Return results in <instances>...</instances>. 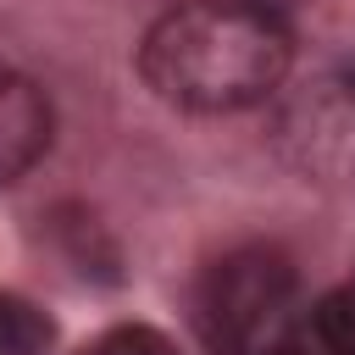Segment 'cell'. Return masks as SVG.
Masks as SVG:
<instances>
[{"label": "cell", "instance_id": "obj_7", "mask_svg": "<svg viewBox=\"0 0 355 355\" xmlns=\"http://www.w3.org/2000/svg\"><path fill=\"white\" fill-rule=\"evenodd\" d=\"M349 288H355V283H349Z\"/></svg>", "mask_w": 355, "mask_h": 355}, {"label": "cell", "instance_id": "obj_5", "mask_svg": "<svg viewBox=\"0 0 355 355\" xmlns=\"http://www.w3.org/2000/svg\"><path fill=\"white\" fill-rule=\"evenodd\" d=\"M94 355H178V344H172L166 333L144 327V322H122V327H111V333L100 338Z\"/></svg>", "mask_w": 355, "mask_h": 355}, {"label": "cell", "instance_id": "obj_4", "mask_svg": "<svg viewBox=\"0 0 355 355\" xmlns=\"http://www.w3.org/2000/svg\"><path fill=\"white\" fill-rule=\"evenodd\" d=\"M50 344H55V322L33 300L0 288V355H44Z\"/></svg>", "mask_w": 355, "mask_h": 355}, {"label": "cell", "instance_id": "obj_1", "mask_svg": "<svg viewBox=\"0 0 355 355\" xmlns=\"http://www.w3.org/2000/svg\"><path fill=\"white\" fill-rule=\"evenodd\" d=\"M294 67V39L277 11L250 0H189L150 22L139 44V72L155 89V100L194 111V116H227L250 111Z\"/></svg>", "mask_w": 355, "mask_h": 355}, {"label": "cell", "instance_id": "obj_3", "mask_svg": "<svg viewBox=\"0 0 355 355\" xmlns=\"http://www.w3.org/2000/svg\"><path fill=\"white\" fill-rule=\"evenodd\" d=\"M50 150V100L33 78L0 67V183H17Z\"/></svg>", "mask_w": 355, "mask_h": 355}, {"label": "cell", "instance_id": "obj_2", "mask_svg": "<svg viewBox=\"0 0 355 355\" xmlns=\"http://www.w3.org/2000/svg\"><path fill=\"white\" fill-rule=\"evenodd\" d=\"M294 266L266 244L227 250L194 294V322L211 355H266L294 316Z\"/></svg>", "mask_w": 355, "mask_h": 355}, {"label": "cell", "instance_id": "obj_6", "mask_svg": "<svg viewBox=\"0 0 355 355\" xmlns=\"http://www.w3.org/2000/svg\"><path fill=\"white\" fill-rule=\"evenodd\" d=\"M266 355H333V349H327L322 338H311V327L300 322V327H288V333H283V338H277Z\"/></svg>", "mask_w": 355, "mask_h": 355}]
</instances>
